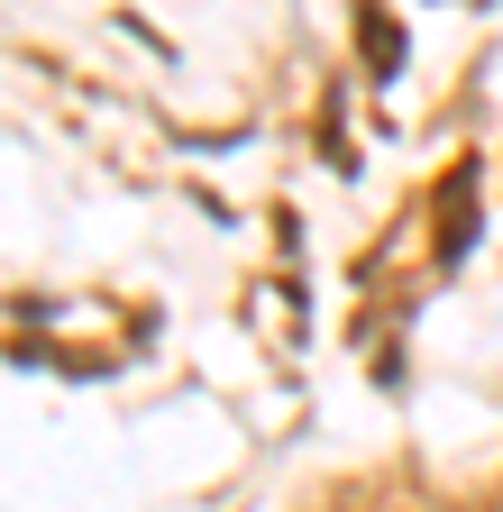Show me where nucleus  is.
Listing matches in <instances>:
<instances>
[{
    "instance_id": "f257e3e1",
    "label": "nucleus",
    "mask_w": 503,
    "mask_h": 512,
    "mask_svg": "<svg viewBox=\"0 0 503 512\" xmlns=\"http://www.w3.org/2000/svg\"><path fill=\"white\" fill-rule=\"evenodd\" d=\"M467 229H476V165H449L439 174V266L467 256Z\"/></svg>"
},
{
    "instance_id": "f03ea898",
    "label": "nucleus",
    "mask_w": 503,
    "mask_h": 512,
    "mask_svg": "<svg viewBox=\"0 0 503 512\" xmlns=\"http://www.w3.org/2000/svg\"><path fill=\"white\" fill-rule=\"evenodd\" d=\"M357 46H366V74H375V83H394V74H403V37H394V19L375 10V0L357 10Z\"/></svg>"
}]
</instances>
